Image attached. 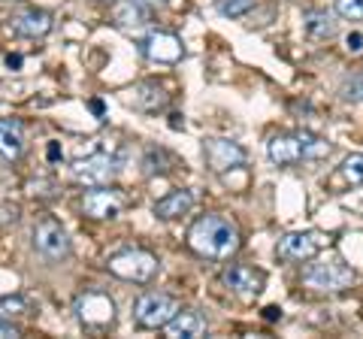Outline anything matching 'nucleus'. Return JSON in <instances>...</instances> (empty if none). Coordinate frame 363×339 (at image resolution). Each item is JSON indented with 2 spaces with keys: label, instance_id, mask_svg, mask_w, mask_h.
Wrapping results in <instances>:
<instances>
[{
  "label": "nucleus",
  "instance_id": "f257e3e1",
  "mask_svg": "<svg viewBox=\"0 0 363 339\" xmlns=\"http://www.w3.org/2000/svg\"><path fill=\"white\" fill-rule=\"evenodd\" d=\"M188 245L194 248L197 255L203 257H212V261H224L240 252L242 245V233L236 228L233 218H224V216H203L191 224L188 230Z\"/></svg>",
  "mask_w": 363,
  "mask_h": 339
},
{
  "label": "nucleus",
  "instance_id": "f03ea898",
  "mask_svg": "<svg viewBox=\"0 0 363 339\" xmlns=\"http://www.w3.org/2000/svg\"><path fill=\"white\" fill-rule=\"evenodd\" d=\"M333 145L312 130H294V133H276L267 143V155L276 167H294L300 161H324L330 157Z\"/></svg>",
  "mask_w": 363,
  "mask_h": 339
},
{
  "label": "nucleus",
  "instance_id": "7ed1b4c3",
  "mask_svg": "<svg viewBox=\"0 0 363 339\" xmlns=\"http://www.w3.org/2000/svg\"><path fill=\"white\" fill-rule=\"evenodd\" d=\"M106 269L121 282H136V285H145L157 276V257L145 248H124L116 252L106 261Z\"/></svg>",
  "mask_w": 363,
  "mask_h": 339
},
{
  "label": "nucleus",
  "instance_id": "20e7f679",
  "mask_svg": "<svg viewBox=\"0 0 363 339\" xmlns=\"http://www.w3.org/2000/svg\"><path fill=\"white\" fill-rule=\"evenodd\" d=\"M76 318L91 333H104L116 324V300L104 291H85L76 300Z\"/></svg>",
  "mask_w": 363,
  "mask_h": 339
},
{
  "label": "nucleus",
  "instance_id": "39448f33",
  "mask_svg": "<svg viewBox=\"0 0 363 339\" xmlns=\"http://www.w3.org/2000/svg\"><path fill=\"white\" fill-rule=\"evenodd\" d=\"M351 282H354V269H351L345 261H339V257L312 264L303 273V285L318 291V294H339V291L351 288Z\"/></svg>",
  "mask_w": 363,
  "mask_h": 339
},
{
  "label": "nucleus",
  "instance_id": "423d86ee",
  "mask_svg": "<svg viewBox=\"0 0 363 339\" xmlns=\"http://www.w3.org/2000/svg\"><path fill=\"white\" fill-rule=\"evenodd\" d=\"M179 309V303L161 291H145L143 297H136L133 303V321L145 327V330H161V327L173 318Z\"/></svg>",
  "mask_w": 363,
  "mask_h": 339
},
{
  "label": "nucleus",
  "instance_id": "0eeeda50",
  "mask_svg": "<svg viewBox=\"0 0 363 339\" xmlns=\"http://www.w3.org/2000/svg\"><path fill=\"white\" fill-rule=\"evenodd\" d=\"M124 206H128V194L116 185H94L85 191L82 197V212L88 218H97V221H112L118 218Z\"/></svg>",
  "mask_w": 363,
  "mask_h": 339
},
{
  "label": "nucleus",
  "instance_id": "6e6552de",
  "mask_svg": "<svg viewBox=\"0 0 363 339\" xmlns=\"http://www.w3.org/2000/svg\"><path fill=\"white\" fill-rule=\"evenodd\" d=\"M118 157H112L106 152H94L88 157H76V161L70 164V173L79 185H112V179L118 176Z\"/></svg>",
  "mask_w": 363,
  "mask_h": 339
},
{
  "label": "nucleus",
  "instance_id": "1a4fd4ad",
  "mask_svg": "<svg viewBox=\"0 0 363 339\" xmlns=\"http://www.w3.org/2000/svg\"><path fill=\"white\" fill-rule=\"evenodd\" d=\"M33 248H37V255H43L45 261L58 264L64 257H70V236L67 230L61 228V221L55 218H40L33 224Z\"/></svg>",
  "mask_w": 363,
  "mask_h": 339
},
{
  "label": "nucleus",
  "instance_id": "9d476101",
  "mask_svg": "<svg viewBox=\"0 0 363 339\" xmlns=\"http://www.w3.org/2000/svg\"><path fill=\"white\" fill-rule=\"evenodd\" d=\"M203 157H206V164L212 173H230V170L236 167H245L248 161V155L240 143H233V140H221V137H209V140H203Z\"/></svg>",
  "mask_w": 363,
  "mask_h": 339
},
{
  "label": "nucleus",
  "instance_id": "9b49d317",
  "mask_svg": "<svg viewBox=\"0 0 363 339\" xmlns=\"http://www.w3.org/2000/svg\"><path fill=\"white\" fill-rule=\"evenodd\" d=\"M324 245V236L315 233V230H294L285 233L276 245V255L281 261H312V257L321 252Z\"/></svg>",
  "mask_w": 363,
  "mask_h": 339
},
{
  "label": "nucleus",
  "instance_id": "f8f14e48",
  "mask_svg": "<svg viewBox=\"0 0 363 339\" xmlns=\"http://www.w3.org/2000/svg\"><path fill=\"white\" fill-rule=\"evenodd\" d=\"M167 0H116L112 4V25L116 28H124V30H130V28H143V25H149L152 16H155V9L157 6H164Z\"/></svg>",
  "mask_w": 363,
  "mask_h": 339
},
{
  "label": "nucleus",
  "instance_id": "ddd939ff",
  "mask_svg": "<svg viewBox=\"0 0 363 339\" xmlns=\"http://www.w3.org/2000/svg\"><path fill=\"white\" fill-rule=\"evenodd\" d=\"M143 55L149 61H157V64H179L182 58H185V46H182V40L176 37V33L169 30H152L149 37H145L140 43Z\"/></svg>",
  "mask_w": 363,
  "mask_h": 339
},
{
  "label": "nucleus",
  "instance_id": "4468645a",
  "mask_svg": "<svg viewBox=\"0 0 363 339\" xmlns=\"http://www.w3.org/2000/svg\"><path fill=\"white\" fill-rule=\"evenodd\" d=\"M224 282H227V288H230L233 294H240L242 300H255V297H260V291H264L267 276L260 273V269H255V267L233 264V267H227Z\"/></svg>",
  "mask_w": 363,
  "mask_h": 339
},
{
  "label": "nucleus",
  "instance_id": "2eb2a0df",
  "mask_svg": "<svg viewBox=\"0 0 363 339\" xmlns=\"http://www.w3.org/2000/svg\"><path fill=\"white\" fill-rule=\"evenodd\" d=\"M52 25H55V18H52V13H45V9H21V13L13 16V21H9V30L21 40H43L45 33L52 30Z\"/></svg>",
  "mask_w": 363,
  "mask_h": 339
},
{
  "label": "nucleus",
  "instance_id": "dca6fc26",
  "mask_svg": "<svg viewBox=\"0 0 363 339\" xmlns=\"http://www.w3.org/2000/svg\"><path fill=\"white\" fill-rule=\"evenodd\" d=\"M167 339H200L206 333V321L197 309H176V315L164 324Z\"/></svg>",
  "mask_w": 363,
  "mask_h": 339
},
{
  "label": "nucleus",
  "instance_id": "f3484780",
  "mask_svg": "<svg viewBox=\"0 0 363 339\" xmlns=\"http://www.w3.org/2000/svg\"><path fill=\"white\" fill-rule=\"evenodd\" d=\"M25 155V128L16 118H0V164H16Z\"/></svg>",
  "mask_w": 363,
  "mask_h": 339
},
{
  "label": "nucleus",
  "instance_id": "a211bd4d",
  "mask_svg": "<svg viewBox=\"0 0 363 339\" xmlns=\"http://www.w3.org/2000/svg\"><path fill=\"white\" fill-rule=\"evenodd\" d=\"M167 100H169V94H164V88L155 85V82H140V85H133L130 91H128V106L140 109V112H157V109H164Z\"/></svg>",
  "mask_w": 363,
  "mask_h": 339
},
{
  "label": "nucleus",
  "instance_id": "6ab92c4d",
  "mask_svg": "<svg viewBox=\"0 0 363 339\" xmlns=\"http://www.w3.org/2000/svg\"><path fill=\"white\" fill-rule=\"evenodd\" d=\"M191 209H194V194H191L188 188L169 191L167 197H161V200L155 203V216H157V218H164V221H173V218L188 216Z\"/></svg>",
  "mask_w": 363,
  "mask_h": 339
},
{
  "label": "nucleus",
  "instance_id": "aec40b11",
  "mask_svg": "<svg viewBox=\"0 0 363 339\" xmlns=\"http://www.w3.org/2000/svg\"><path fill=\"white\" fill-rule=\"evenodd\" d=\"M303 30L306 37L321 43V40H333L336 37V21L327 9H306L303 13Z\"/></svg>",
  "mask_w": 363,
  "mask_h": 339
},
{
  "label": "nucleus",
  "instance_id": "412c9836",
  "mask_svg": "<svg viewBox=\"0 0 363 339\" xmlns=\"http://www.w3.org/2000/svg\"><path fill=\"white\" fill-rule=\"evenodd\" d=\"M339 176H342L345 182H351V185H363V155L345 157L342 167H339Z\"/></svg>",
  "mask_w": 363,
  "mask_h": 339
},
{
  "label": "nucleus",
  "instance_id": "4be33fe9",
  "mask_svg": "<svg viewBox=\"0 0 363 339\" xmlns=\"http://www.w3.org/2000/svg\"><path fill=\"white\" fill-rule=\"evenodd\" d=\"M255 9V0H218V13L224 18H242Z\"/></svg>",
  "mask_w": 363,
  "mask_h": 339
},
{
  "label": "nucleus",
  "instance_id": "5701e85b",
  "mask_svg": "<svg viewBox=\"0 0 363 339\" xmlns=\"http://www.w3.org/2000/svg\"><path fill=\"white\" fill-rule=\"evenodd\" d=\"M339 97L345 104H363V76H351L339 85Z\"/></svg>",
  "mask_w": 363,
  "mask_h": 339
},
{
  "label": "nucleus",
  "instance_id": "b1692460",
  "mask_svg": "<svg viewBox=\"0 0 363 339\" xmlns=\"http://www.w3.org/2000/svg\"><path fill=\"white\" fill-rule=\"evenodd\" d=\"M333 9L345 21H363V0H336Z\"/></svg>",
  "mask_w": 363,
  "mask_h": 339
},
{
  "label": "nucleus",
  "instance_id": "393cba45",
  "mask_svg": "<svg viewBox=\"0 0 363 339\" xmlns=\"http://www.w3.org/2000/svg\"><path fill=\"white\" fill-rule=\"evenodd\" d=\"M164 164H173L167 152H155V149H152L149 155L143 157V167H145V173H149V176H155V173H167L169 167H164Z\"/></svg>",
  "mask_w": 363,
  "mask_h": 339
},
{
  "label": "nucleus",
  "instance_id": "a878e982",
  "mask_svg": "<svg viewBox=\"0 0 363 339\" xmlns=\"http://www.w3.org/2000/svg\"><path fill=\"white\" fill-rule=\"evenodd\" d=\"M16 336H21V330H18V324H13V321H6L4 315H0V339H16Z\"/></svg>",
  "mask_w": 363,
  "mask_h": 339
},
{
  "label": "nucleus",
  "instance_id": "bb28decb",
  "mask_svg": "<svg viewBox=\"0 0 363 339\" xmlns=\"http://www.w3.org/2000/svg\"><path fill=\"white\" fill-rule=\"evenodd\" d=\"M0 309H4L6 315H13V309H25V300L21 297H6V300H0Z\"/></svg>",
  "mask_w": 363,
  "mask_h": 339
},
{
  "label": "nucleus",
  "instance_id": "cd10ccee",
  "mask_svg": "<svg viewBox=\"0 0 363 339\" xmlns=\"http://www.w3.org/2000/svg\"><path fill=\"white\" fill-rule=\"evenodd\" d=\"M348 52H360L363 49V33H348Z\"/></svg>",
  "mask_w": 363,
  "mask_h": 339
},
{
  "label": "nucleus",
  "instance_id": "c85d7f7f",
  "mask_svg": "<svg viewBox=\"0 0 363 339\" xmlns=\"http://www.w3.org/2000/svg\"><path fill=\"white\" fill-rule=\"evenodd\" d=\"M264 315H267L269 321H276V318H281V309H279V306H267V309H264Z\"/></svg>",
  "mask_w": 363,
  "mask_h": 339
}]
</instances>
